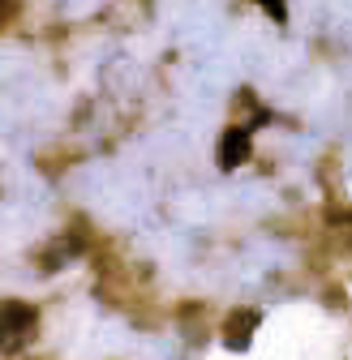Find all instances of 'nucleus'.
Wrapping results in <instances>:
<instances>
[{
  "label": "nucleus",
  "mask_w": 352,
  "mask_h": 360,
  "mask_svg": "<svg viewBox=\"0 0 352 360\" xmlns=\"http://www.w3.org/2000/svg\"><path fill=\"white\" fill-rule=\"evenodd\" d=\"M258 322H262L258 309H237V313H228V322H224V347L245 352L249 339H253V330H258Z\"/></svg>",
  "instance_id": "nucleus-3"
},
{
  "label": "nucleus",
  "mask_w": 352,
  "mask_h": 360,
  "mask_svg": "<svg viewBox=\"0 0 352 360\" xmlns=\"http://www.w3.org/2000/svg\"><path fill=\"white\" fill-rule=\"evenodd\" d=\"M0 13H5V9H0Z\"/></svg>",
  "instance_id": "nucleus-5"
},
{
  "label": "nucleus",
  "mask_w": 352,
  "mask_h": 360,
  "mask_svg": "<svg viewBox=\"0 0 352 360\" xmlns=\"http://www.w3.org/2000/svg\"><path fill=\"white\" fill-rule=\"evenodd\" d=\"M267 18H275V22H284V18H288V9H284V5H267Z\"/></svg>",
  "instance_id": "nucleus-4"
},
{
  "label": "nucleus",
  "mask_w": 352,
  "mask_h": 360,
  "mask_svg": "<svg viewBox=\"0 0 352 360\" xmlns=\"http://www.w3.org/2000/svg\"><path fill=\"white\" fill-rule=\"evenodd\" d=\"M249 155H253V124H228L224 138H219V150H215L219 167H224V172H237Z\"/></svg>",
  "instance_id": "nucleus-2"
},
{
  "label": "nucleus",
  "mask_w": 352,
  "mask_h": 360,
  "mask_svg": "<svg viewBox=\"0 0 352 360\" xmlns=\"http://www.w3.org/2000/svg\"><path fill=\"white\" fill-rule=\"evenodd\" d=\"M39 330V309L26 300H0V352L13 356L26 343H34Z\"/></svg>",
  "instance_id": "nucleus-1"
}]
</instances>
